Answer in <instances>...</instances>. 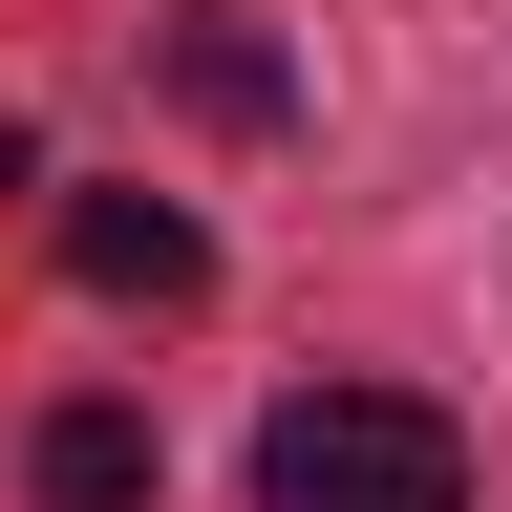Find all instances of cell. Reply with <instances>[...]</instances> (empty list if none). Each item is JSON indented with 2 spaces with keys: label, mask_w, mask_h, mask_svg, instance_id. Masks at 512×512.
<instances>
[{
  "label": "cell",
  "mask_w": 512,
  "mask_h": 512,
  "mask_svg": "<svg viewBox=\"0 0 512 512\" xmlns=\"http://www.w3.org/2000/svg\"><path fill=\"white\" fill-rule=\"evenodd\" d=\"M256 512H470V448L406 384H299L256 427Z\"/></svg>",
  "instance_id": "obj_1"
},
{
  "label": "cell",
  "mask_w": 512,
  "mask_h": 512,
  "mask_svg": "<svg viewBox=\"0 0 512 512\" xmlns=\"http://www.w3.org/2000/svg\"><path fill=\"white\" fill-rule=\"evenodd\" d=\"M64 256H86V299H214V235L171 214V192H86V214H64Z\"/></svg>",
  "instance_id": "obj_2"
},
{
  "label": "cell",
  "mask_w": 512,
  "mask_h": 512,
  "mask_svg": "<svg viewBox=\"0 0 512 512\" xmlns=\"http://www.w3.org/2000/svg\"><path fill=\"white\" fill-rule=\"evenodd\" d=\"M43 512H150V406H64L43 427Z\"/></svg>",
  "instance_id": "obj_3"
},
{
  "label": "cell",
  "mask_w": 512,
  "mask_h": 512,
  "mask_svg": "<svg viewBox=\"0 0 512 512\" xmlns=\"http://www.w3.org/2000/svg\"><path fill=\"white\" fill-rule=\"evenodd\" d=\"M0 192H22V107H0Z\"/></svg>",
  "instance_id": "obj_4"
}]
</instances>
